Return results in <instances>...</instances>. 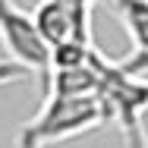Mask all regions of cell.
I'll use <instances>...</instances> for the list:
<instances>
[{"mask_svg": "<svg viewBox=\"0 0 148 148\" xmlns=\"http://www.w3.org/2000/svg\"><path fill=\"white\" fill-rule=\"evenodd\" d=\"M107 114L98 95H69V91H47L41 110L19 129L16 148H44L79 136L91 126L104 123Z\"/></svg>", "mask_w": 148, "mask_h": 148, "instance_id": "obj_1", "label": "cell"}, {"mask_svg": "<svg viewBox=\"0 0 148 148\" xmlns=\"http://www.w3.org/2000/svg\"><path fill=\"white\" fill-rule=\"evenodd\" d=\"M0 44L16 73H29L47 85L51 73V47L35 29L32 13L19 10L13 0H0Z\"/></svg>", "mask_w": 148, "mask_h": 148, "instance_id": "obj_2", "label": "cell"}, {"mask_svg": "<svg viewBox=\"0 0 148 148\" xmlns=\"http://www.w3.org/2000/svg\"><path fill=\"white\" fill-rule=\"evenodd\" d=\"M32 19H35V29L51 51L60 44H69V41H91L88 13L73 10L60 0H41L38 10L32 13Z\"/></svg>", "mask_w": 148, "mask_h": 148, "instance_id": "obj_3", "label": "cell"}, {"mask_svg": "<svg viewBox=\"0 0 148 148\" xmlns=\"http://www.w3.org/2000/svg\"><path fill=\"white\" fill-rule=\"evenodd\" d=\"M120 16V22L126 25L132 38V57L123 63L126 73L132 76H145L148 73V0H107Z\"/></svg>", "mask_w": 148, "mask_h": 148, "instance_id": "obj_4", "label": "cell"}]
</instances>
